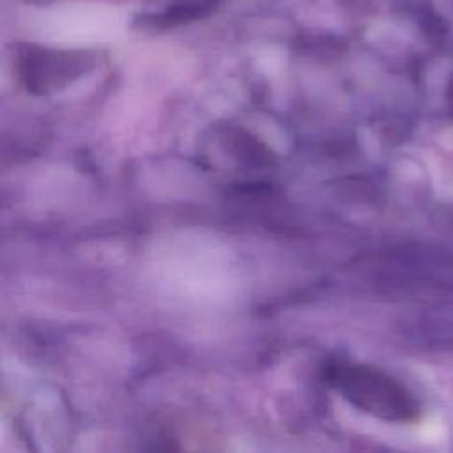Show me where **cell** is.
<instances>
[{
	"mask_svg": "<svg viewBox=\"0 0 453 453\" xmlns=\"http://www.w3.org/2000/svg\"><path fill=\"white\" fill-rule=\"evenodd\" d=\"M326 380L350 405L379 419L407 423L419 412L414 396L377 368L338 361L326 368Z\"/></svg>",
	"mask_w": 453,
	"mask_h": 453,
	"instance_id": "6da1fadb",
	"label": "cell"
},
{
	"mask_svg": "<svg viewBox=\"0 0 453 453\" xmlns=\"http://www.w3.org/2000/svg\"><path fill=\"white\" fill-rule=\"evenodd\" d=\"M83 73V62L74 60L69 55H28L23 62V83L30 92L48 94L58 87H64L69 80Z\"/></svg>",
	"mask_w": 453,
	"mask_h": 453,
	"instance_id": "7a4b0ae2",
	"label": "cell"
}]
</instances>
